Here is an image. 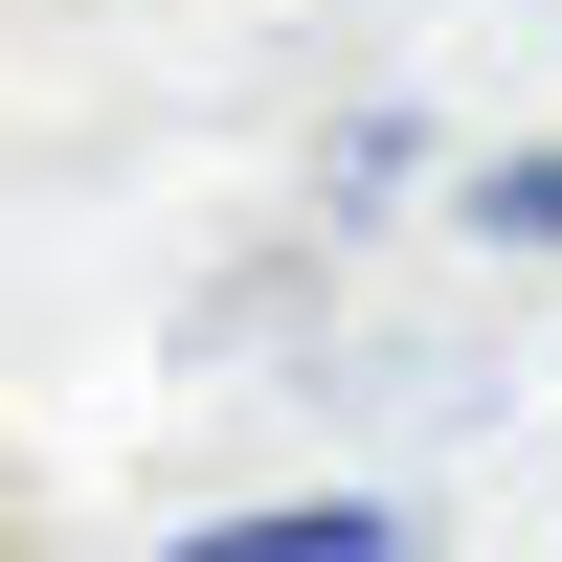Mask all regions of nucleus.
Wrapping results in <instances>:
<instances>
[{"label": "nucleus", "mask_w": 562, "mask_h": 562, "mask_svg": "<svg viewBox=\"0 0 562 562\" xmlns=\"http://www.w3.org/2000/svg\"><path fill=\"white\" fill-rule=\"evenodd\" d=\"M495 225H518V248H562V158H518V180H495Z\"/></svg>", "instance_id": "f03ea898"}, {"label": "nucleus", "mask_w": 562, "mask_h": 562, "mask_svg": "<svg viewBox=\"0 0 562 562\" xmlns=\"http://www.w3.org/2000/svg\"><path fill=\"white\" fill-rule=\"evenodd\" d=\"M203 562H405V518H360V495H315V518H225Z\"/></svg>", "instance_id": "f257e3e1"}]
</instances>
